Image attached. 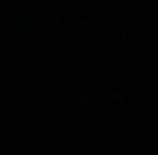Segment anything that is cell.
Returning <instances> with one entry per match:
<instances>
[]
</instances>
